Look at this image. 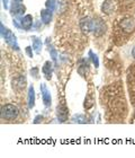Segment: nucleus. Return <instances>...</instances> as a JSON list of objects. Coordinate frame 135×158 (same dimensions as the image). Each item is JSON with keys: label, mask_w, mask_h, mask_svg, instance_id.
<instances>
[{"label": "nucleus", "mask_w": 135, "mask_h": 158, "mask_svg": "<svg viewBox=\"0 0 135 158\" xmlns=\"http://www.w3.org/2000/svg\"><path fill=\"white\" fill-rule=\"evenodd\" d=\"M41 18L44 24H50L52 20V11L50 9L41 10Z\"/></svg>", "instance_id": "obj_10"}, {"label": "nucleus", "mask_w": 135, "mask_h": 158, "mask_svg": "<svg viewBox=\"0 0 135 158\" xmlns=\"http://www.w3.org/2000/svg\"><path fill=\"white\" fill-rule=\"evenodd\" d=\"M132 56H134V59H135V46L133 48V50H132Z\"/></svg>", "instance_id": "obj_22"}, {"label": "nucleus", "mask_w": 135, "mask_h": 158, "mask_svg": "<svg viewBox=\"0 0 135 158\" xmlns=\"http://www.w3.org/2000/svg\"><path fill=\"white\" fill-rule=\"evenodd\" d=\"M8 2H9V0H2V5L5 7V9H8Z\"/></svg>", "instance_id": "obj_21"}, {"label": "nucleus", "mask_w": 135, "mask_h": 158, "mask_svg": "<svg viewBox=\"0 0 135 158\" xmlns=\"http://www.w3.org/2000/svg\"><path fill=\"white\" fill-rule=\"evenodd\" d=\"M26 53H27V56H30V58H33V50H32V48H30V46H27V48H26Z\"/></svg>", "instance_id": "obj_19"}, {"label": "nucleus", "mask_w": 135, "mask_h": 158, "mask_svg": "<svg viewBox=\"0 0 135 158\" xmlns=\"http://www.w3.org/2000/svg\"><path fill=\"white\" fill-rule=\"evenodd\" d=\"M18 113L19 111L17 109V106L13 105V104H6L1 109V118L2 120H14L18 116Z\"/></svg>", "instance_id": "obj_1"}, {"label": "nucleus", "mask_w": 135, "mask_h": 158, "mask_svg": "<svg viewBox=\"0 0 135 158\" xmlns=\"http://www.w3.org/2000/svg\"><path fill=\"white\" fill-rule=\"evenodd\" d=\"M1 36L5 39V41L7 42V44H9L11 48L18 50V44H17V40L16 36L11 33V31H9L7 27H5L1 24Z\"/></svg>", "instance_id": "obj_2"}, {"label": "nucleus", "mask_w": 135, "mask_h": 158, "mask_svg": "<svg viewBox=\"0 0 135 158\" xmlns=\"http://www.w3.org/2000/svg\"><path fill=\"white\" fill-rule=\"evenodd\" d=\"M58 118L60 120V122H64L68 118V107L64 103L58 106Z\"/></svg>", "instance_id": "obj_7"}, {"label": "nucleus", "mask_w": 135, "mask_h": 158, "mask_svg": "<svg viewBox=\"0 0 135 158\" xmlns=\"http://www.w3.org/2000/svg\"><path fill=\"white\" fill-rule=\"evenodd\" d=\"M24 13H25V6L20 2V0L14 1L13 6H11V14L15 16H22Z\"/></svg>", "instance_id": "obj_6"}, {"label": "nucleus", "mask_w": 135, "mask_h": 158, "mask_svg": "<svg viewBox=\"0 0 135 158\" xmlns=\"http://www.w3.org/2000/svg\"><path fill=\"white\" fill-rule=\"evenodd\" d=\"M42 120H43V116L38 115V116H36V118H35V121H34V123H38V122H41Z\"/></svg>", "instance_id": "obj_20"}, {"label": "nucleus", "mask_w": 135, "mask_h": 158, "mask_svg": "<svg viewBox=\"0 0 135 158\" xmlns=\"http://www.w3.org/2000/svg\"><path fill=\"white\" fill-rule=\"evenodd\" d=\"M49 52L51 53V56H52L53 61H54V62H56V58H58V52H56V50L53 49V48H51V49L49 48Z\"/></svg>", "instance_id": "obj_17"}, {"label": "nucleus", "mask_w": 135, "mask_h": 158, "mask_svg": "<svg viewBox=\"0 0 135 158\" xmlns=\"http://www.w3.org/2000/svg\"><path fill=\"white\" fill-rule=\"evenodd\" d=\"M89 56H90V58H91L92 63L95 64L96 68H98V67H99V60H98V56H97V54H95L92 51H89Z\"/></svg>", "instance_id": "obj_16"}, {"label": "nucleus", "mask_w": 135, "mask_h": 158, "mask_svg": "<svg viewBox=\"0 0 135 158\" xmlns=\"http://www.w3.org/2000/svg\"><path fill=\"white\" fill-rule=\"evenodd\" d=\"M102 11H105L107 14H110L113 11V2L112 1H109L107 0L104 5H102Z\"/></svg>", "instance_id": "obj_14"}, {"label": "nucleus", "mask_w": 135, "mask_h": 158, "mask_svg": "<svg viewBox=\"0 0 135 158\" xmlns=\"http://www.w3.org/2000/svg\"><path fill=\"white\" fill-rule=\"evenodd\" d=\"M134 118H135V114H134Z\"/></svg>", "instance_id": "obj_23"}, {"label": "nucleus", "mask_w": 135, "mask_h": 158, "mask_svg": "<svg viewBox=\"0 0 135 158\" xmlns=\"http://www.w3.org/2000/svg\"><path fill=\"white\" fill-rule=\"evenodd\" d=\"M90 31H92L97 36H99L102 33H105V24L100 19L90 20Z\"/></svg>", "instance_id": "obj_3"}, {"label": "nucleus", "mask_w": 135, "mask_h": 158, "mask_svg": "<svg viewBox=\"0 0 135 158\" xmlns=\"http://www.w3.org/2000/svg\"><path fill=\"white\" fill-rule=\"evenodd\" d=\"M41 93H42V97H43V103L45 106H51V103H52V98H51V94H50V90L47 89L44 84L41 85Z\"/></svg>", "instance_id": "obj_5"}, {"label": "nucleus", "mask_w": 135, "mask_h": 158, "mask_svg": "<svg viewBox=\"0 0 135 158\" xmlns=\"http://www.w3.org/2000/svg\"><path fill=\"white\" fill-rule=\"evenodd\" d=\"M32 40H33V49H34V51L40 54L41 51H42V45H43V43H42L41 39H38V37H36V36H33V37H32Z\"/></svg>", "instance_id": "obj_12"}, {"label": "nucleus", "mask_w": 135, "mask_h": 158, "mask_svg": "<svg viewBox=\"0 0 135 158\" xmlns=\"http://www.w3.org/2000/svg\"><path fill=\"white\" fill-rule=\"evenodd\" d=\"M45 6L51 11H54L56 9V0H46Z\"/></svg>", "instance_id": "obj_15"}, {"label": "nucleus", "mask_w": 135, "mask_h": 158, "mask_svg": "<svg viewBox=\"0 0 135 158\" xmlns=\"http://www.w3.org/2000/svg\"><path fill=\"white\" fill-rule=\"evenodd\" d=\"M42 71H43V75L45 76V78L47 80H51L52 78V73H53V67H52V63L50 62V61H46L44 63L43 68H42Z\"/></svg>", "instance_id": "obj_9"}, {"label": "nucleus", "mask_w": 135, "mask_h": 158, "mask_svg": "<svg viewBox=\"0 0 135 158\" xmlns=\"http://www.w3.org/2000/svg\"><path fill=\"white\" fill-rule=\"evenodd\" d=\"M92 105H93V98H92V96L90 94H88L87 97L85 98V109L87 110L91 109Z\"/></svg>", "instance_id": "obj_13"}, {"label": "nucleus", "mask_w": 135, "mask_h": 158, "mask_svg": "<svg viewBox=\"0 0 135 158\" xmlns=\"http://www.w3.org/2000/svg\"><path fill=\"white\" fill-rule=\"evenodd\" d=\"M121 28L123 30V32L125 33H132L135 30V23L132 18H126L121 23Z\"/></svg>", "instance_id": "obj_4"}, {"label": "nucleus", "mask_w": 135, "mask_h": 158, "mask_svg": "<svg viewBox=\"0 0 135 158\" xmlns=\"http://www.w3.org/2000/svg\"><path fill=\"white\" fill-rule=\"evenodd\" d=\"M30 73H32V76L34 78H37V75H38V69L37 68H33V69L30 70Z\"/></svg>", "instance_id": "obj_18"}, {"label": "nucleus", "mask_w": 135, "mask_h": 158, "mask_svg": "<svg viewBox=\"0 0 135 158\" xmlns=\"http://www.w3.org/2000/svg\"><path fill=\"white\" fill-rule=\"evenodd\" d=\"M32 25H33V17H32V15H26V16H24L20 19V26L23 27L25 31L30 30Z\"/></svg>", "instance_id": "obj_8"}, {"label": "nucleus", "mask_w": 135, "mask_h": 158, "mask_svg": "<svg viewBox=\"0 0 135 158\" xmlns=\"http://www.w3.org/2000/svg\"><path fill=\"white\" fill-rule=\"evenodd\" d=\"M27 103H28V107H30V109H33L34 105H35V90H34L33 86H30V89H28Z\"/></svg>", "instance_id": "obj_11"}]
</instances>
